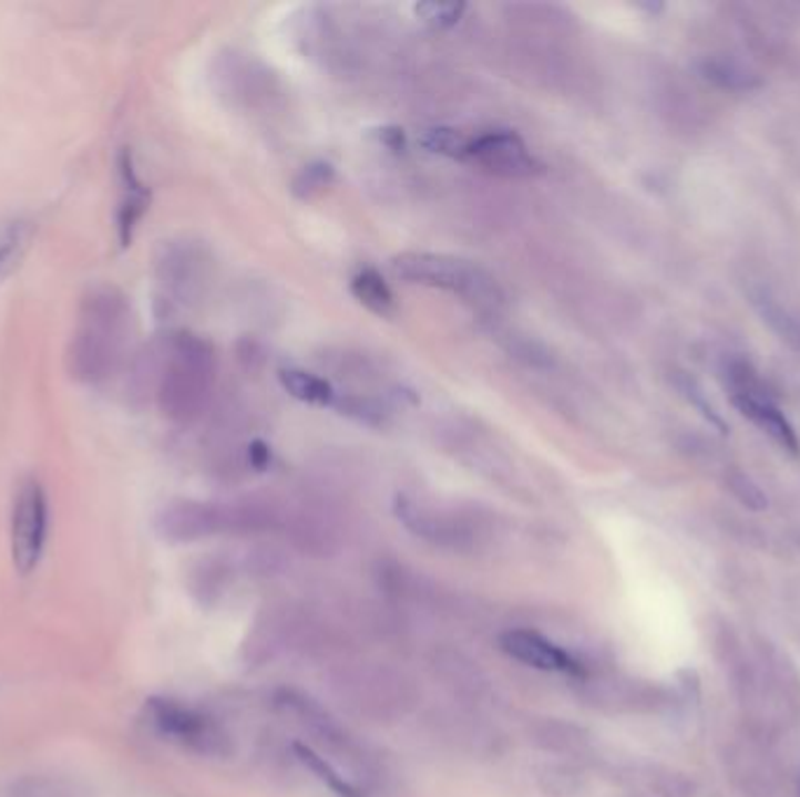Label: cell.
Segmentation results:
<instances>
[{
	"instance_id": "4dcf8cb0",
	"label": "cell",
	"mask_w": 800,
	"mask_h": 797,
	"mask_svg": "<svg viewBox=\"0 0 800 797\" xmlns=\"http://www.w3.org/2000/svg\"><path fill=\"white\" fill-rule=\"evenodd\" d=\"M0 797H73L71 790L45 776H29V779H21L12 784Z\"/></svg>"
},
{
	"instance_id": "4316f807",
	"label": "cell",
	"mask_w": 800,
	"mask_h": 797,
	"mask_svg": "<svg viewBox=\"0 0 800 797\" xmlns=\"http://www.w3.org/2000/svg\"><path fill=\"white\" fill-rule=\"evenodd\" d=\"M29 239V222L14 218L0 225V279H3L12 265L19 260Z\"/></svg>"
},
{
	"instance_id": "e0dca14e",
	"label": "cell",
	"mask_w": 800,
	"mask_h": 797,
	"mask_svg": "<svg viewBox=\"0 0 800 797\" xmlns=\"http://www.w3.org/2000/svg\"><path fill=\"white\" fill-rule=\"evenodd\" d=\"M351 296L361 302L366 309H370L377 317H393L396 313V298L384 277L379 275L377 269L366 267L358 269L349 281Z\"/></svg>"
},
{
	"instance_id": "ffe728a7",
	"label": "cell",
	"mask_w": 800,
	"mask_h": 797,
	"mask_svg": "<svg viewBox=\"0 0 800 797\" xmlns=\"http://www.w3.org/2000/svg\"><path fill=\"white\" fill-rule=\"evenodd\" d=\"M751 302L758 311V317L763 319V323H768L777 332V338L800 351V317H796L793 311L779 304L766 290L753 292Z\"/></svg>"
},
{
	"instance_id": "83f0119b",
	"label": "cell",
	"mask_w": 800,
	"mask_h": 797,
	"mask_svg": "<svg viewBox=\"0 0 800 797\" xmlns=\"http://www.w3.org/2000/svg\"><path fill=\"white\" fill-rule=\"evenodd\" d=\"M419 143L424 145V148L431 151V153L445 155V157H452V159H469L471 138L463 136L457 130H450V127L429 130L424 136L419 138Z\"/></svg>"
},
{
	"instance_id": "7a4b0ae2",
	"label": "cell",
	"mask_w": 800,
	"mask_h": 797,
	"mask_svg": "<svg viewBox=\"0 0 800 797\" xmlns=\"http://www.w3.org/2000/svg\"><path fill=\"white\" fill-rule=\"evenodd\" d=\"M216 349L195 332L168 334L157 376V405L178 426L195 424L206 412L216 386Z\"/></svg>"
},
{
	"instance_id": "52a82bcc",
	"label": "cell",
	"mask_w": 800,
	"mask_h": 797,
	"mask_svg": "<svg viewBox=\"0 0 800 797\" xmlns=\"http://www.w3.org/2000/svg\"><path fill=\"white\" fill-rule=\"evenodd\" d=\"M48 494L35 477H27L14 494L10 521L12 561L21 576H29L40 563L42 550H45L48 542Z\"/></svg>"
},
{
	"instance_id": "44dd1931",
	"label": "cell",
	"mask_w": 800,
	"mask_h": 797,
	"mask_svg": "<svg viewBox=\"0 0 800 797\" xmlns=\"http://www.w3.org/2000/svg\"><path fill=\"white\" fill-rule=\"evenodd\" d=\"M227 584H229V566L223 563L220 559H208L199 563L193 573V580H189L193 594L204 605L218 603V599L227 592Z\"/></svg>"
},
{
	"instance_id": "1f68e13d",
	"label": "cell",
	"mask_w": 800,
	"mask_h": 797,
	"mask_svg": "<svg viewBox=\"0 0 800 797\" xmlns=\"http://www.w3.org/2000/svg\"><path fill=\"white\" fill-rule=\"evenodd\" d=\"M463 12H466V6L463 3H419V6H414V14L421 19V22L433 29L454 27Z\"/></svg>"
},
{
	"instance_id": "ba28073f",
	"label": "cell",
	"mask_w": 800,
	"mask_h": 797,
	"mask_svg": "<svg viewBox=\"0 0 800 797\" xmlns=\"http://www.w3.org/2000/svg\"><path fill=\"white\" fill-rule=\"evenodd\" d=\"M469 162H475L501 178H534L543 172V164L526 148L515 132H488L471 138Z\"/></svg>"
},
{
	"instance_id": "8992f818",
	"label": "cell",
	"mask_w": 800,
	"mask_h": 797,
	"mask_svg": "<svg viewBox=\"0 0 800 797\" xmlns=\"http://www.w3.org/2000/svg\"><path fill=\"white\" fill-rule=\"evenodd\" d=\"M145 716L160 734L193 753L208 755V758H225L232 751L229 734L220 723L181 702L151 697L145 702Z\"/></svg>"
},
{
	"instance_id": "2e32d148",
	"label": "cell",
	"mask_w": 800,
	"mask_h": 797,
	"mask_svg": "<svg viewBox=\"0 0 800 797\" xmlns=\"http://www.w3.org/2000/svg\"><path fill=\"white\" fill-rule=\"evenodd\" d=\"M433 666L445 685L463 697H480L488 690V679H484L475 662L457 653V650H440V653H435Z\"/></svg>"
},
{
	"instance_id": "603a6c76",
	"label": "cell",
	"mask_w": 800,
	"mask_h": 797,
	"mask_svg": "<svg viewBox=\"0 0 800 797\" xmlns=\"http://www.w3.org/2000/svg\"><path fill=\"white\" fill-rule=\"evenodd\" d=\"M536 742L555 753H576L587 744V734L572 723L551 718L536 727Z\"/></svg>"
},
{
	"instance_id": "836d02e7",
	"label": "cell",
	"mask_w": 800,
	"mask_h": 797,
	"mask_svg": "<svg viewBox=\"0 0 800 797\" xmlns=\"http://www.w3.org/2000/svg\"><path fill=\"white\" fill-rule=\"evenodd\" d=\"M248 566H250V571L258 573V576H277V573H281V569L286 566V559H284V555L279 550L258 548V550H253V555L248 559Z\"/></svg>"
},
{
	"instance_id": "9a60e30c",
	"label": "cell",
	"mask_w": 800,
	"mask_h": 797,
	"mask_svg": "<svg viewBox=\"0 0 800 797\" xmlns=\"http://www.w3.org/2000/svg\"><path fill=\"white\" fill-rule=\"evenodd\" d=\"M732 405L737 407L742 416L751 418V422L766 431L779 447L789 449L791 454L800 452L798 435L793 426L787 422V416L777 410V405L770 401V395H732Z\"/></svg>"
},
{
	"instance_id": "e575fe53",
	"label": "cell",
	"mask_w": 800,
	"mask_h": 797,
	"mask_svg": "<svg viewBox=\"0 0 800 797\" xmlns=\"http://www.w3.org/2000/svg\"><path fill=\"white\" fill-rule=\"evenodd\" d=\"M377 138H379V143L387 145V148L393 151V153H403V151H406V134H403V130H398V127H382V130H377Z\"/></svg>"
},
{
	"instance_id": "5bb4252c",
	"label": "cell",
	"mask_w": 800,
	"mask_h": 797,
	"mask_svg": "<svg viewBox=\"0 0 800 797\" xmlns=\"http://www.w3.org/2000/svg\"><path fill=\"white\" fill-rule=\"evenodd\" d=\"M120 169V206H117V235L120 244L126 246L134 237V229L141 222L143 214L147 211V204H151V190H147L145 183L139 178L136 166L132 159V153L124 151L117 162Z\"/></svg>"
},
{
	"instance_id": "9c48e42d",
	"label": "cell",
	"mask_w": 800,
	"mask_h": 797,
	"mask_svg": "<svg viewBox=\"0 0 800 797\" xmlns=\"http://www.w3.org/2000/svg\"><path fill=\"white\" fill-rule=\"evenodd\" d=\"M155 529L168 542H197L211 536L227 534V506L202 500H174L160 510Z\"/></svg>"
},
{
	"instance_id": "d6986e66",
	"label": "cell",
	"mask_w": 800,
	"mask_h": 797,
	"mask_svg": "<svg viewBox=\"0 0 800 797\" xmlns=\"http://www.w3.org/2000/svg\"><path fill=\"white\" fill-rule=\"evenodd\" d=\"M732 782L749 797H763L770 793V774L761 763V755L751 748H732L728 755Z\"/></svg>"
},
{
	"instance_id": "8fae6325",
	"label": "cell",
	"mask_w": 800,
	"mask_h": 797,
	"mask_svg": "<svg viewBox=\"0 0 800 797\" xmlns=\"http://www.w3.org/2000/svg\"><path fill=\"white\" fill-rule=\"evenodd\" d=\"M711 643L714 655L721 662L737 700L747 706H756L758 700H761V674H758V664L749 660L747 650L740 636L735 634L730 622L716 620L711 629Z\"/></svg>"
},
{
	"instance_id": "ac0fdd59",
	"label": "cell",
	"mask_w": 800,
	"mask_h": 797,
	"mask_svg": "<svg viewBox=\"0 0 800 797\" xmlns=\"http://www.w3.org/2000/svg\"><path fill=\"white\" fill-rule=\"evenodd\" d=\"M279 382L290 393L295 401L314 407H332L337 391L324 376L300 370V368H286L279 372Z\"/></svg>"
},
{
	"instance_id": "4fadbf2b",
	"label": "cell",
	"mask_w": 800,
	"mask_h": 797,
	"mask_svg": "<svg viewBox=\"0 0 800 797\" xmlns=\"http://www.w3.org/2000/svg\"><path fill=\"white\" fill-rule=\"evenodd\" d=\"M501 648L513 660L530 664L541 671H564V674H581V664L562 650L560 645L551 643L545 636L530 632V629H513L501 636Z\"/></svg>"
},
{
	"instance_id": "f546056e",
	"label": "cell",
	"mask_w": 800,
	"mask_h": 797,
	"mask_svg": "<svg viewBox=\"0 0 800 797\" xmlns=\"http://www.w3.org/2000/svg\"><path fill=\"white\" fill-rule=\"evenodd\" d=\"M726 487L728 491L735 496V500H740L742 506L751 513H763L768 508V496L766 491L756 485V482L745 475V473H728L726 475Z\"/></svg>"
},
{
	"instance_id": "6da1fadb",
	"label": "cell",
	"mask_w": 800,
	"mask_h": 797,
	"mask_svg": "<svg viewBox=\"0 0 800 797\" xmlns=\"http://www.w3.org/2000/svg\"><path fill=\"white\" fill-rule=\"evenodd\" d=\"M132 340V304L115 286L84 292L69 342V370L78 382L99 386L120 372Z\"/></svg>"
},
{
	"instance_id": "7402d4cb",
	"label": "cell",
	"mask_w": 800,
	"mask_h": 797,
	"mask_svg": "<svg viewBox=\"0 0 800 797\" xmlns=\"http://www.w3.org/2000/svg\"><path fill=\"white\" fill-rule=\"evenodd\" d=\"M700 73L711 80L714 85H719L730 92H749L761 87V80H758L751 71L742 69L740 64L728 59H705L700 64Z\"/></svg>"
},
{
	"instance_id": "d4e9b609",
	"label": "cell",
	"mask_w": 800,
	"mask_h": 797,
	"mask_svg": "<svg viewBox=\"0 0 800 797\" xmlns=\"http://www.w3.org/2000/svg\"><path fill=\"white\" fill-rule=\"evenodd\" d=\"M536 779H539L541 790L551 797H574L585 788L581 769H576L574 765H566V763L541 767Z\"/></svg>"
},
{
	"instance_id": "d6a6232c",
	"label": "cell",
	"mask_w": 800,
	"mask_h": 797,
	"mask_svg": "<svg viewBox=\"0 0 800 797\" xmlns=\"http://www.w3.org/2000/svg\"><path fill=\"white\" fill-rule=\"evenodd\" d=\"M679 391L684 393L686 401L707 418V422H709L714 428H719L721 433H728V426H726V422L721 418V414L716 412V407L707 401V395H705V391L700 389L698 382L690 380V376H686V374H681V376H679Z\"/></svg>"
},
{
	"instance_id": "cb8c5ba5",
	"label": "cell",
	"mask_w": 800,
	"mask_h": 797,
	"mask_svg": "<svg viewBox=\"0 0 800 797\" xmlns=\"http://www.w3.org/2000/svg\"><path fill=\"white\" fill-rule=\"evenodd\" d=\"M293 751H295V755H298V760H300L311 774L319 776V782L326 784L335 795H340V797H361V795H358V790L345 779V776H342L340 772H337V769L324 758V755L316 753L311 746H307V744H295Z\"/></svg>"
},
{
	"instance_id": "f1b7e54d",
	"label": "cell",
	"mask_w": 800,
	"mask_h": 797,
	"mask_svg": "<svg viewBox=\"0 0 800 797\" xmlns=\"http://www.w3.org/2000/svg\"><path fill=\"white\" fill-rule=\"evenodd\" d=\"M335 172L328 162H311L293 180V195L300 199H314L332 185Z\"/></svg>"
},
{
	"instance_id": "277c9868",
	"label": "cell",
	"mask_w": 800,
	"mask_h": 797,
	"mask_svg": "<svg viewBox=\"0 0 800 797\" xmlns=\"http://www.w3.org/2000/svg\"><path fill=\"white\" fill-rule=\"evenodd\" d=\"M393 513L412 536L442 550H473L484 536L482 524L471 513L438 508L408 494L396 496Z\"/></svg>"
},
{
	"instance_id": "30bf717a",
	"label": "cell",
	"mask_w": 800,
	"mask_h": 797,
	"mask_svg": "<svg viewBox=\"0 0 800 797\" xmlns=\"http://www.w3.org/2000/svg\"><path fill=\"white\" fill-rule=\"evenodd\" d=\"M204 253L193 241H168L155 260V275L168 302H189L204 281Z\"/></svg>"
},
{
	"instance_id": "5b68a950",
	"label": "cell",
	"mask_w": 800,
	"mask_h": 797,
	"mask_svg": "<svg viewBox=\"0 0 800 797\" xmlns=\"http://www.w3.org/2000/svg\"><path fill=\"white\" fill-rule=\"evenodd\" d=\"M337 690L358 713L377 721L403 716L412 704V687L398 671L382 664H363L345 671Z\"/></svg>"
},
{
	"instance_id": "7c38bea8",
	"label": "cell",
	"mask_w": 800,
	"mask_h": 797,
	"mask_svg": "<svg viewBox=\"0 0 800 797\" xmlns=\"http://www.w3.org/2000/svg\"><path fill=\"white\" fill-rule=\"evenodd\" d=\"M761 697L768 695L789 721H800V674L793 662L772 643L758 645Z\"/></svg>"
},
{
	"instance_id": "d590c367",
	"label": "cell",
	"mask_w": 800,
	"mask_h": 797,
	"mask_svg": "<svg viewBox=\"0 0 800 797\" xmlns=\"http://www.w3.org/2000/svg\"><path fill=\"white\" fill-rule=\"evenodd\" d=\"M269 460H271V454H269V447L263 443V439H256V443H250L248 447V464L256 468V470H265L269 468Z\"/></svg>"
},
{
	"instance_id": "484cf974",
	"label": "cell",
	"mask_w": 800,
	"mask_h": 797,
	"mask_svg": "<svg viewBox=\"0 0 800 797\" xmlns=\"http://www.w3.org/2000/svg\"><path fill=\"white\" fill-rule=\"evenodd\" d=\"M332 410L342 416L353 418L358 424L366 426H384L387 424V410L379 405L375 397L368 395H353V393H337Z\"/></svg>"
},
{
	"instance_id": "3957f363",
	"label": "cell",
	"mask_w": 800,
	"mask_h": 797,
	"mask_svg": "<svg viewBox=\"0 0 800 797\" xmlns=\"http://www.w3.org/2000/svg\"><path fill=\"white\" fill-rule=\"evenodd\" d=\"M391 271L408 283L454 292L482 313H499L505 304L503 290L490 271L457 256L400 253L391 260Z\"/></svg>"
}]
</instances>
